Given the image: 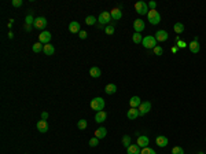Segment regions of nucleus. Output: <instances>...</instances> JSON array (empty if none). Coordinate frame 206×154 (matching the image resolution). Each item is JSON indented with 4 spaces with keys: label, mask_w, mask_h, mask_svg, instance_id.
<instances>
[{
    "label": "nucleus",
    "mask_w": 206,
    "mask_h": 154,
    "mask_svg": "<svg viewBox=\"0 0 206 154\" xmlns=\"http://www.w3.org/2000/svg\"><path fill=\"white\" fill-rule=\"evenodd\" d=\"M148 143H150V140H148L147 136H144V135H140V136H138V146L140 149H144L148 146Z\"/></svg>",
    "instance_id": "9d476101"
},
{
    "label": "nucleus",
    "mask_w": 206,
    "mask_h": 154,
    "mask_svg": "<svg viewBox=\"0 0 206 154\" xmlns=\"http://www.w3.org/2000/svg\"><path fill=\"white\" fill-rule=\"evenodd\" d=\"M110 21H111V15H110V13H107V11L100 13L99 17H98V22H99L100 25H109Z\"/></svg>",
    "instance_id": "423d86ee"
},
{
    "label": "nucleus",
    "mask_w": 206,
    "mask_h": 154,
    "mask_svg": "<svg viewBox=\"0 0 206 154\" xmlns=\"http://www.w3.org/2000/svg\"><path fill=\"white\" fill-rule=\"evenodd\" d=\"M69 30H70V33H80V23L77 22V21H73V22H70V25H69Z\"/></svg>",
    "instance_id": "412c9836"
},
{
    "label": "nucleus",
    "mask_w": 206,
    "mask_h": 154,
    "mask_svg": "<svg viewBox=\"0 0 206 154\" xmlns=\"http://www.w3.org/2000/svg\"><path fill=\"white\" fill-rule=\"evenodd\" d=\"M171 51H172V53H173V54H176L177 51H179V47H177V46H173V47H172V50H171Z\"/></svg>",
    "instance_id": "79ce46f5"
},
{
    "label": "nucleus",
    "mask_w": 206,
    "mask_h": 154,
    "mask_svg": "<svg viewBox=\"0 0 206 154\" xmlns=\"http://www.w3.org/2000/svg\"><path fill=\"white\" fill-rule=\"evenodd\" d=\"M135 10H136V13L138 14H140V15H147L148 14V4L147 3H144V2H138V3L135 4Z\"/></svg>",
    "instance_id": "20e7f679"
},
{
    "label": "nucleus",
    "mask_w": 206,
    "mask_h": 154,
    "mask_svg": "<svg viewBox=\"0 0 206 154\" xmlns=\"http://www.w3.org/2000/svg\"><path fill=\"white\" fill-rule=\"evenodd\" d=\"M43 53H44L45 55H48V56L54 55V53H55L54 46H52V44H45V46H44V50H43Z\"/></svg>",
    "instance_id": "b1692460"
},
{
    "label": "nucleus",
    "mask_w": 206,
    "mask_h": 154,
    "mask_svg": "<svg viewBox=\"0 0 206 154\" xmlns=\"http://www.w3.org/2000/svg\"><path fill=\"white\" fill-rule=\"evenodd\" d=\"M88 143H89L91 147H96L98 144H99V139H98V138H92V139H89V142H88Z\"/></svg>",
    "instance_id": "f704fd0d"
},
{
    "label": "nucleus",
    "mask_w": 206,
    "mask_h": 154,
    "mask_svg": "<svg viewBox=\"0 0 206 154\" xmlns=\"http://www.w3.org/2000/svg\"><path fill=\"white\" fill-rule=\"evenodd\" d=\"M153 51H154V54H155V55H158V56H161L162 54H164V48H162L161 46H157L154 50H153Z\"/></svg>",
    "instance_id": "2f4dec72"
},
{
    "label": "nucleus",
    "mask_w": 206,
    "mask_h": 154,
    "mask_svg": "<svg viewBox=\"0 0 206 154\" xmlns=\"http://www.w3.org/2000/svg\"><path fill=\"white\" fill-rule=\"evenodd\" d=\"M155 143H157L158 147H166L168 143H169V140H168L166 136H157V139H155Z\"/></svg>",
    "instance_id": "ddd939ff"
},
{
    "label": "nucleus",
    "mask_w": 206,
    "mask_h": 154,
    "mask_svg": "<svg viewBox=\"0 0 206 154\" xmlns=\"http://www.w3.org/2000/svg\"><path fill=\"white\" fill-rule=\"evenodd\" d=\"M33 26L36 28V29H44L45 26H47V20H45L44 17H39V18H36L35 20V23H33Z\"/></svg>",
    "instance_id": "1a4fd4ad"
},
{
    "label": "nucleus",
    "mask_w": 206,
    "mask_h": 154,
    "mask_svg": "<svg viewBox=\"0 0 206 154\" xmlns=\"http://www.w3.org/2000/svg\"><path fill=\"white\" fill-rule=\"evenodd\" d=\"M140 147H139L138 144H131L128 149H126V153L128 154H140Z\"/></svg>",
    "instance_id": "5701e85b"
},
{
    "label": "nucleus",
    "mask_w": 206,
    "mask_h": 154,
    "mask_svg": "<svg viewBox=\"0 0 206 154\" xmlns=\"http://www.w3.org/2000/svg\"><path fill=\"white\" fill-rule=\"evenodd\" d=\"M188 44H187L186 41H183V40H180V41H177V47L179 48H184V47H187Z\"/></svg>",
    "instance_id": "58836bf2"
},
{
    "label": "nucleus",
    "mask_w": 206,
    "mask_h": 154,
    "mask_svg": "<svg viewBox=\"0 0 206 154\" xmlns=\"http://www.w3.org/2000/svg\"><path fill=\"white\" fill-rule=\"evenodd\" d=\"M114 30H116V29H114V25H113V23H109V25L105 28V33H106V35H109V36H111V35H113Z\"/></svg>",
    "instance_id": "cd10ccee"
},
{
    "label": "nucleus",
    "mask_w": 206,
    "mask_h": 154,
    "mask_svg": "<svg viewBox=\"0 0 206 154\" xmlns=\"http://www.w3.org/2000/svg\"><path fill=\"white\" fill-rule=\"evenodd\" d=\"M150 110H151V103L150 102H142V105L139 106V114L140 116H146Z\"/></svg>",
    "instance_id": "6e6552de"
},
{
    "label": "nucleus",
    "mask_w": 206,
    "mask_h": 154,
    "mask_svg": "<svg viewBox=\"0 0 206 154\" xmlns=\"http://www.w3.org/2000/svg\"><path fill=\"white\" fill-rule=\"evenodd\" d=\"M147 18H148V21H150L151 25H158V23L161 22V15H159V13H158L157 10H150L148 11Z\"/></svg>",
    "instance_id": "7ed1b4c3"
},
{
    "label": "nucleus",
    "mask_w": 206,
    "mask_h": 154,
    "mask_svg": "<svg viewBox=\"0 0 206 154\" xmlns=\"http://www.w3.org/2000/svg\"><path fill=\"white\" fill-rule=\"evenodd\" d=\"M144 28H146V23H144V21L143 20H135L133 21V29H135V32L136 33H142L143 30H144Z\"/></svg>",
    "instance_id": "0eeeda50"
},
{
    "label": "nucleus",
    "mask_w": 206,
    "mask_h": 154,
    "mask_svg": "<svg viewBox=\"0 0 206 154\" xmlns=\"http://www.w3.org/2000/svg\"><path fill=\"white\" fill-rule=\"evenodd\" d=\"M110 15H111V20L114 21H120L121 20V17H123V13L120 8H113V10L110 11Z\"/></svg>",
    "instance_id": "a211bd4d"
},
{
    "label": "nucleus",
    "mask_w": 206,
    "mask_h": 154,
    "mask_svg": "<svg viewBox=\"0 0 206 154\" xmlns=\"http://www.w3.org/2000/svg\"><path fill=\"white\" fill-rule=\"evenodd\" d=\"M25 29L26 30H30V25H25Z\"/></svg>",
    "instance_id": "c03bdc74"
},
{
    "label": "nucleus",
    "mask_w": 206,
    "mask_h": 154,
    "mask_svg": "<svg viewBox=\"0 0 206 154\" xmlns=\"http://www.w3.org/2000/svg\"><path fill=\"white\" fill-rule=\"evenodd\" d=\"M157 39L155 36H151V35H148V36L143 37V41H142V46L147 50H154L157 47Z\"/></svg>",
    "instance_id": "f03ea898"
},
{
    "label": "nucleus",
    "mask_w": 206,
    "mask_h": 154,
    "mask_svg": "<svg viewBox=\"0 0 206 154\" xmlns=\"http://www.w3.org/2000/svg\"><path fill=\"white\" fill-rule=\"evenodd\" d=\"M85 23H87V25H89V26H92V25H95V23H96V18H95L93 15L87 17V18H85Z\"/></svg>",
    "instance_id": "c85d7f7f"
},
{
    "label": "nucleus",
    "mask_w": 206,
    "mask_h": 154,
    "mask_svg": "<svg viewBox=\"0 0 206 154\" xmlns=\"http://www.w3.org/2000/svg\"><path fill=\"white\" fill-rule=\"evenodd\" d=\"M148 8H150V10H155V7H157V3H155V2H148Z\"/></svg>",
    "instance_id": "ea45409f"
},
{
    "label": "nucleus",
    "mask_w": 206,
    "mask_h": 154,
    "mask_svg": "<svg viewBox=\"0 0 206 154\" xmlns=\"http://www.w3.org/2000/svg\"><path fill=\"white\" fill-rule=\"evenodd\" d=\"M105 92H106L107 95H113L117 92V85L116 84H107L105 87Z\"/></svg>",
    "instance_id": "4be33fe9"
},
{
    "label": "nucleus",
    "mask_w": 206,
    "mask_h": 154,
    "mask_svg": "<svg viewBox=\"0 0 206 154\" xmlns=\"http://www.w3.org/2000/svg\"><path fill=\"white\" fill-rule=\"evenodd\" d=\"M168 37H169V35H168L166 30H158V32L155 33V39H157V41H166Z\"/></svg>",
    "instance_id": "f8f14e48"
},
{
    "label": "nucleus",
    "mask_w": 206,
    "mask_h": 154,
    "mask_svg": "<svg viewBox=\"0 0 206 154\" xmlns=\"http://www.w3.org/2000/svg\"><path fill=\"white\" fill-rule=\"evenodd\" d=\"M106 118H107V113L105 112V110H102V112H98L96 114H95V121H96V122L106 121Z\"/></svg>",
    "instance_id": "aec40b11"
},
{
    "label": "nucleus",
    "mask_w": 206,
    "mask_h": 154,
    "mask_svg": "<svg viewBox=\"0 0 206 154\" xmlns=\"http://www.w3.org/2000/svg\"><path fill=\"white\" fill-rule=\"evenodd\" d=\"M123 144L125 146L126 149L131 146V136H129V135H124L123 136Z\"/></svg>",
    "instance_id": "c756f323"
},
{
    "label": "nucleus",
    "mask_w": 206,
    "mask_h": 154,
    "mask_svg": "<svg viewBox=\"0 0 206 154\" xmlns=\"http://www.w3.org/2000/svg\"><path fill=\"white\" fill-rule=\"evenodd\" d=\"M188 47H190V51H191L192 54H198V53H199V50H201L198 40H192V41H191L190 44H188Z\"/></svg>",
    "instance_id": "4468645a"
},
{
    "label": "nucleus",
    "mask_w": 206,
    "mask_h": 154,
    "mask_svg": "<svg viewBox=\"0 0 206 154\" xmlns=\"http://www.w3.org/2000/svg\"><path fill=\"white\" fill-rule=\"evenodd\" d=\"M36 128H37V131L41 132V134H45V132L48 131V122L44 121V120H40V121H37V125H36Z\"/></svg>",
    "instance_id": "9b49d317"
},
{
    "label": "nucleus",
    "mask_w": 206,
    "mask_h": 154,
    "mask_svg": "<svg viewBox=\"0 0 206 154\" xmlns=\"http://www.w3.org/2000/svg\"><path fill=\"white\" fill-rule=\"evenodd\" d=\"M173 30H174V33H177V35H181V33L184 32V25L181 22H176L173 25Z\"/></svg>",
    "instance_id": "393cba45"
},
{
    "label": "nucleus",
    "mask_w": 206,
    "mask_h": 154,
    "mask_svg": "<svg viewBox=\"0 0 206 154\" xmlns=\"http://www.w3.org/2000/svg\"><path fill=\"white\" fill-rule=\"evenodd\" d=\"M198 154H203V151H199V153H198Z\"/></svg>",
    "instance_id": "a18cd8bd"
},
{
    "label": "nucleus",
    "mask_w": 206,
    "mask_h": 154,
    "mask_svg": "<svg viewBox=\"0 0 206 154\" xmlns=\"http://www.w3.org/2000/svg\"><path fill=\"white\" fill-rule=\"evenodd\" d=\"M140 154H157V153H155V150H153V149H150V147H144V149H142Z\"/></svg>",
    "instance_id": "c9c22d12"
},
{
    "label": "nucleus",
    "mask_w": 206,
    "mask_h": 154,
    "mask_svg": "<svg viewBox=\"0 0 206 154\" xmlns=\"http://www.w3.org/2000/svg\"><path fill=\"white\" fill-rule=\"evenodd\" d=\"M106 135H107V129L105 127H100V128H98L96 131H95V138H98V139L106 138Z\"/></svg>",
    "instance_id": "f3484780"
},
{
    "label": "nucleus",
    "mask_w": 206,
    "mask_h": 154,
    "mask_svg": "<svg viewBox=\"0 0 206 154\" xmlns=\"http://www.w3.org/2000/svg\"><path fill=\"white\" fill-rule=\"evenodd\" d=\"M172 154H184L183 147H180V146H176V147H173V149H172Z\"/></svg>",
    "instance_id": "72a5a7b5"
},
{
    "label": "nucleus",
    "mask_w": 206,
    "mask_h": 154,
    "mask_svg": "<svg viewBox=\"0 0 206 154\" xmlns=\"http://www.w3.org/2000/svg\"><path fill=\"white\" fill-rule=\"evenodd\" d=\"M35 20L36 18H33V17L29 14V15H26V18H25V23L26 25H33V23H35Z\"/></svg>",
    "instance_id": "473e14b6"
},
{
    "label": "nucleus",
    "mask_w": 206,
    "mask_h": 154,
    "mask_svg": "<svg viewBox=\"0 0 206 154\" xmlns=\"http://www.w3.org/2000/svg\"><path fill=\"white\" fill-rule=\"evenodd\" d=\"M78 36H80V39H87V36H88V33L85 32V30H80V33H78Z\"/></svg>",
    "instance_id": "4c0bfd02"
},
{
    "label": "nucleus",
    "mask_w": 206,
    "mask_h": 154,
    "mask_svg": "<svg viewBox=\"0 0 206 154\" xmlns=\"http://www.w3.org/2000/svg\"><path fill=\"white\" fill-rule=\"evenodd\" d=\"M87 125H88L87 120H84V118H81V120H78V122H77V127H78V129H85V128H87Z\"/></svg>",
    "instance_id": "7c9ffc66"
},
{
    "label": "nucleus",
    "mask_w": 206,
    "mask_h": 154,
    "mask_svg": "<svg viewBox=\"0 0 206 154\" xmlns=\"http://www.w3.org/2000/svg\"><path fill=\"white\" fill-rule=\"evenodd\" d=\"M8 39H14V33L13 32H8Z\"/></svg>",
    "instance_id": "37998d69"
},
{
    "label": "nucleus",
    "mask_w": 206,
    "mask_h": 154,
    "mask_svg": "<svg viewBox=\"0 0 206 154\" xmlns=\"http://www.w3.org/2000/svg\"><path fill=\"white\" fill-rule=\"evenodd\" d=\"M132 40L135 44H140V43L143 41V37H142V33H133L132 36Z\"/></svg>",
    "instance_id": "bb28decb"
},
{
    "label": "nucleus",
    "mask_w": 206,
    "mask_h": 154,
    "mask_svg": "<svg viewBox=\"0 0 206 154\" xmlns=\"http://www.w3.org/2000/svg\"><path fill=\"white\" fill-rule=\"evenodd\" d=\"M89 76L93 77V79H99L100 76H102V70H100L98 66H92L89 69Z\"/></svg>",
    "instance_id": "2eb2a0df"
},
{
    "label": "nucleus",
    "mask_w": 206,
    "mask_h": 154,
    "mask_svg": "<svg viewBox=\"0 0 206 154\" xmlns=\"http://www.w3.org/2000/svg\"><path fill=\"white\" fill-rule=\"evenodd\" d=\"M139 109H133V107H131L128 110V113H126V117L129 118V120H135V118H138L139 117Z\"/></svg>",
    "instance_id": "6ab92c4d"
},
{
    "label": "nucleus",
    "mask_w": 206,
    "mask_h": 154,
    "mask_svg": "<svg viewBox=\"0 0 206 154\" xmlns=\"http://www.w3.org/2000/svg\"><path fill=\"white\" fill-rule=\"evenodd\" d=\"M105 106H106V102H105L103 98H100V96L93 98L92 101H91V109H92V110H96V113L102 112L103 109H105Z\"/></svg>",
    "instance_id": "f257e3e1"
},
{
    "label": "nucleus",
    "mask_w": 206,
    "mask_h": 154,
    "mask_svg": "<svg viewBox=\"0 0 206 154\" xmlns=\"http://www.w3.org/2000/svg\"><path fill=\"white\" fill-rule=\"evenodd\" d=\"M11 4H13L14 7H21V6H22V0H13V2H11Z\"/></svg>",
    "instance_id": "e433bc0d"
},
{
    "label": "nucleus",
    "mask_w": 206,
    "mask_h": 154,
    "mask_svg": "<svg viewBox=\"0 0 206 154\" xmlns=\"http://www.w3.org/2000/svg\"><path fill=\"white\" fill-rule=\"evenodd\" d=\"M47 118H48V113H47V112H43V113H41V120L47 121Z\"/></svg>",
    "instance_id": "a19ab883"
},
{
    "label": "nucleus",
    "mask_w": 206,
    "mask_h": 154,
    "mask_svg": "<svg viewBox=\"0 0 206 154\" xmlns=\"http://www.w3.org/2000/svg\"><path fill=\"white\" fill-rule=\"evenodd\" d=\"M52 39V35L51 32H48V30H44V32H41L39 35V41L41 43V44H50V41H51Z\"/></svg>",
    "instance_id": "39448f33"
},
{
    "label": "nucleus",
    "mask_w": 206,
    "mask_h": 154,
    "mask_svg": "<svg viewBox=\"0 0 206 154\" xmlns=\"http://www.w3.org/2000/svg\"><path fill=\"white\" fill-rule=\"evenodd\" d=\"M32 50H33V53H41L43 50H44V46H41V43H35V44H33L32 46Z\"/></svg>",
    "instance_id": "a878e982"
},
{
    "label": "nucleus",
    "mask_w": 206,
    "mask_h": 154,
    "mask_svg": "<svg viewBox=\"0 0 206 154\" xmlns=\"http://www.w3.org/2000/svg\"><path fill=\"white\" fill-rule=\"evenodd\" d=\"M142 105V101H140V98H139V96H132V98L129 99V106H131V107H133V109H138L139 106Z\"/></svg>",
    "instance_id": "dca6fc26"
}]
</instances>
